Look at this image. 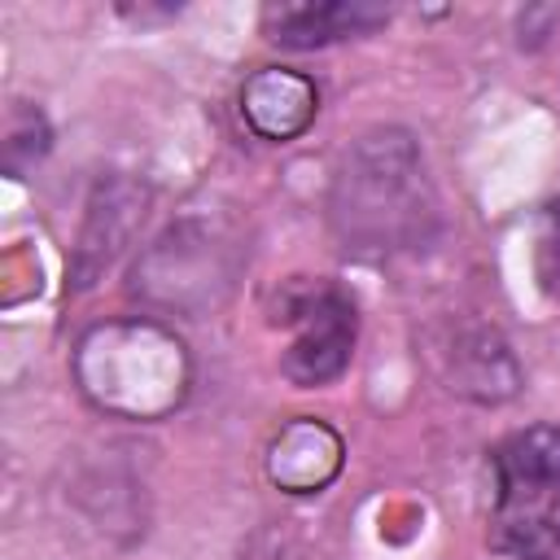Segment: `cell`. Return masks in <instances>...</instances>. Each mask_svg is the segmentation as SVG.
<instances>
[{
  "mask_svg": "<svg viewBox=\"0 0 560 560\" xmlns=\"http://www.w3.org/2000/svg\"><path fill=\"white\" fill-rule=\"evenodd\" d=\"M328 219L341 249L359 258L424 245L438 223V197L416 140L394 127L363 136L332 175Z\"/></svg>",
  "mask_w": 560,
  "mask_h": 560,
  "instance_id": "1",
  "label": "cell"
},
{
  "mask_svg": "<svg viewBox=\"0 0 560 560\" xmlns=\"http://www.w3.org/2000/svg\"><path fill=\"white\" fill-rule=\"evenodd\" d=\"M74 385L79 394L118 420H162L171 416L192 385V359L175 328L127 315L101 319L74 341Z\"/></svg>",
  "mask_w": 560,
  "mask_h": 560,
  "instance_id": "2",
  "label": "cell"
},
{
  "mask_svg": "<svg viewBox=\"0 0 560 560\" xmlns=\"http://www.w3.org/2000/svg\"><path fill=\"white\" fill-rule=\"evenodd\" d=\"M494 468L490 542L508 560H560V424H529L503 438Z\"/></svg>",
  "mask_w": 560,
  "mask_h": 560,
  "instance_id": "3",
  "label": "cell"
},
{
  "mask_svg": "<svg viewBox=\"0 0 560 560\" xmlns=\"http://www.w3.org/2000/svg\"><path fill=\"white\" fill-rule=\"evenodd\" d=\"M241 271V241L210 219L171 223L136 262L131 293L158 311H206Z\"/></svg>",
  "mask_w": 560,
  "mask_h": 560,
  "instance_id": "4",
  "label": "cell"
},
{
  "mask_svg": "<svg viewBox=\"0 0 560 560\" xmlns=\"http://www.w3.org/2000/svg\"><path fill=\"white\" fill-rule=\"evenodd\" d=\"M276 324L289 328V346L280 354V372L302 385H328L350 368L359 315L354 302L328 280H293L276 302Z\"/></svg>",
  "mask_w": 560,
  "mask_h": 560,
  "instance_id": "5",
  "label": "cell"
},
{
  "mask_svg": "<svg viewBox=\"0 0 560 560\" xmlns=\"http://www.w3.org/2000/svg\"><path fill=\"white\" fill-rule=\"evenodd\" d=\"M389 22V9L368 0H280L262 9V31L280 48H328L354 35H368Z\"/></svg>",
  "mask_w": 560,
  "mask_h": 560,
  "instance_id": "6",
  "label": "cell"
},
{
  "mask_svg": "<svg viewBox=\"0 0 560 560\" xmlns=\"http://www.w3.org/2000/svg\"><path fill=\"white\" fill-rule=\"evenodd\" d=\"M319 114V88L293 66H258L241 83V118L258 140L289 144Z\"/></svg>",
  "mask_w": 560,
  "mask_h": 560,
  "instance_id": "7",
  "label": "cell"
},
{
  "mask_svg": "<svg viewBox=\"0 0 560 560\" xmlns=\"http://www.w3.org/2000/svg\"><path fill=\"white\" fill-rule=\"evenodd\" d=\"M341 433L315 416L289 420L267 446V477L284 494H319L341 472Z\"/></svg>",
  "mask_w": 560,
  "mask_h": 560,
  "instance_id": "8",
  "label": "cell"
},
{
  "mask_svg": "<svg viewBox=\"0 0 560 560\" xmlns=\"http://www.w3.org/2000/svg\"><path fill=\"white\" fill-rule=\"evenodd\" d=\"M516 359L508 354L503 337L499 332H468V337H455V350H451V389L477 398V402H503L516 394Z\"/></svg>",
  "mask_w": 560,
  "mask_h": 560,
  "instance_id": "9",
  "label": "cell"
},
{
  "mask_svg": "<svg viewBox=\"0 0 560 560\" xmlns=\"http://www.w3.org/2000/svg\"><path fill=\"white\" fill-rule=\"evenodd\" d=\"M136 214H144V197H136V188L109 184V188L96 192L88 228H83V241H79V276H83V284L101 267H109V258L122 249V236H127Z\"/></svg>",
  "mask_w": 560,
  "mask_h": 560,
  "instance_id": "10",
  "label": "cell"
},
{
  "mask_svg": "<svg viewBox=\"0 0 560 560\" xmlns=\"http://www.w3.org/2000/svg\"><path fill=\"white\" fill-rule=\"evenodd\" d=\"M48 140H52V131H48L44 114L18 105V109L9 114V131H4V162H9V171L22 175L26 166H35V162L48 153Z\"/></svg>",
  "mask_w": 560,
  "mask_h": 560,
  "instance_id": "11",
  "label": "cell"
},
{
  "mask_svg": "<svg viewBox=\"0 0 560 560\" xmlns=\"http://www.w3.org/2000/svg\"><path fill=\"white\" fill-rule=\"evenodd\" d=\"M534 280L560 306V192L538 210L534 223Z\"/></svg>",
  "mask_w": 560,
  "mask_h": 560,
  "instance_id": "12",
  "label": "cell"
}]
</instances>
